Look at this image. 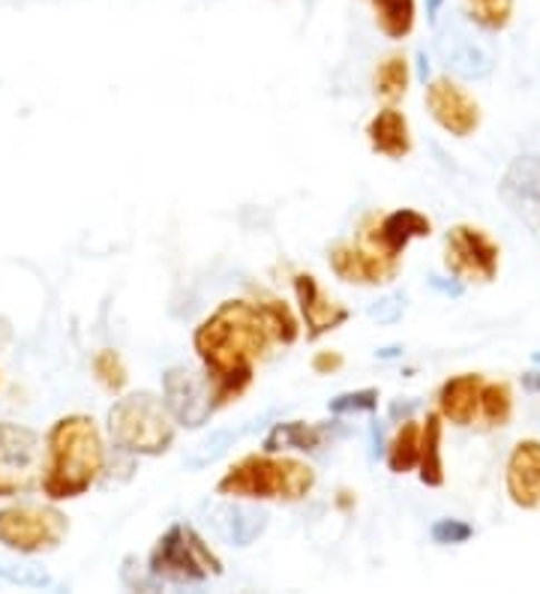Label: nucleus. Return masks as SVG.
<instances>
[{
	"mask_svg": "<svg viewBox=\"0 0 540 594\" xmlns=\"http://www.w3.org/2000/svg\"><path fill=\"white\" fill-rule=\"evenodd\" d=\"M430 235L432 219L426 214L414 208H396L382 214V217L366 219L357 240H364L366 247H373L375 253H382L393 261H403V253L409 249V244L430 238Z\"/></svg>",
	"mask_w": 540,
	"mask_h": 594,
	"instance_id": "nucleus-12",
	"label": "nucleus"
},
{
	"mask_svg": "<svg viewBox=\"0 0 540 594\" xmlns=\"http://www.w3.org/2000/svg\"><path fill=\"white\" fill-rule=\"evenodd\" d=\"M364 136L370 150L379 154V157L391 159V162H403L414 150L412 123L396 106H384V109L375 111L373 118L366 120Z\"/></svg>",
	"mask_w": 540,
	"mask_h": 594,
	"instance_id": "nucleus-15",
	"label": "nucleus"
},
{
	"mask_svg": "<svg viewBox=\"0 0 540 594\" xmlns=\"http://www.w3.org/2000/svg\"><path fill=\"white\" fill-rule=\"evenodd\" d=\"M267 348L271 334L256 300L228 297L198 321L193 330V352L210 385L216 412L237 403L249 390L256 378V364L267 355Z\"/></svg>",
	"mask_w": 540,
	"mask_h": 594,
	"instance_id": "nucleus-1",
	"label": "nucleus"
},
{
	"mask_svg": "<svg viewBox=\"0 0 540 594\" xmlns=\"http://www.w3.org/2000/svg\"><path fill=\"white\" fill-rule=\"evenodd\" d=\"M534 360H538V364H540V352H538V355H534Z\"/></svg>",
	"mask_w": 540,
	"mask_h": 594,
	"instance_id": "nucleus-33",
	"label": "nucleus"
},
{
	"mask_svg": "<svg viewBox=\"0 0 540 594\" xmlns=\"http://www.w3.org/2000/svg\"><path fill=\"white\" fill-rule=\"evenodd\" d=\"M106 438L90 415L58 417L42 438L40 489L46 502H76L106 475Z\"/></svg>",
	"mask_w": 540,
	"mask_h": 594,
	"instance_id": "nucleus-2",
	"label": "nucleus"
},
{
	"mask_svg": "<svg viewBox=\"0 0 540 594\" xmlns=\"http://www.w3.org/2000/svg\"><path fill=\"white\" fill-rule=\"evenodd\" d=\"M430 537H432V544H439V546L469 544V541L474 537V525H469L465 519L444 516V519H439V523H432Z\"/></svg>",
	"mask_w": 540,
	"mask_h": 594,
	"instance_id": "nucleus-28",
	"label": "nucleus"
},
{
	"mask_svg": "<svg viewBox=\"0 0 540 594\" xmlns=\"http://www.w3.org/2000/svg\"><path fill=\"white\" fill-rule=\"evenodd\" d=\"M343 355L340 352H315L313 357V373L315 376H334L343 369Z\"/></svg>",
	"mask_w": 540,
	"mask_h": 594,
	"instance_id": "nucleus-30",
	"label": "nucleus"
},
{
	"mask_svg": "<svg viewBox=\"0 0 540 594\" xmlns=\"http://www.w3.org/2000/svg\"><path fill=\"white\" fill-rule=\"evenodd\" d=\"M327 445V426L313 424V420H279L271 426V433L262 442V451L267 454H315Z\"/></svg>",
	"mask_w": 540,
	"mask_h": 594,
	"instance_id": "nucleus-18",
	"label": "nucleus"
},
{
	"mask_svg": "<svg viewBox=\"0 0 540 594\" xmlns=\"http://www.w3.org/2000/svg\"><path fill=\"white\" fill-rule=\"evenodd\" d=\"M522 385L529 387V390H540V373H529V376L522 378Z\"/></svg>",
	"mask_w": 540,
	"mask_h": 594,
	"instance_id": "nucleus-32",
	"label": "nucleus"
},
{
	"mask_svg": "<svg viewBox=\"0 0 540 594\" xmlns=\"http://www.w3.org/2000/svg\"><path fill=\"white\" fill-rule=\"evenodd\" d=\"M423 102H426V111L430 118L439 123V127L453 136V139H469L474 136L483 123L481 102L462 88L460 81H453L451 76H439L432 79L423 90Z\"/></svg>",
	"mask_w": 540,
	"mask_h": 594,
	"instance_id": "nucleus-9",
	"label": "nucleus"
},
{
	"mask_svg": "<svg viewBox=\"0 0 540 594\" xmlns=\"http://www.w3.org/2000/svg\"><path fill=\"white\" fill-rule=\"evenodd\" d=\"M90 369H94V378L106 387L108 394H124V390H127V364H124V357H120L115 348H99L94 360H90Z\"/></svg>",
	"mask_w": 540,
	"mask_h": 594,
	"instance_id": "nucleus-26",
	"label": "nucleus"
},
{
	"mask_svg": "<svg viewBox=\"0 0 540 594\" xmlns=\"http://www.w3.org/2000/svg\"><path fill=\"white\" fill-rule=\"evenodd\" d=\"M465 19L487 33H501L513 21V0H460Z\"/></svg>",
	"mask_w": 540,
	"mask_h": 594,
	"instance_id": "nucleus-25",
	"label": "nucleus"
},
{
	"mask_svg": "<svg viewBox=\"0 0 540 594\" xmlns=\"http://www.w3.org/2000/svg\"><path fill=\"white\" fill-rule=\"evenodd\" d=\"M327 265L340 283L348 286H364V288H379L391 286L393 279L400 277L403 261H393V258L375 253L373 247H366L364 240H340L327 253Z\"/></svg>",
	"mask_w": 540,
	"mask_h": 594,
	"instance_id": "nucleus-10",
	"label": "nucleus"
},
{
	"mask_svg": "<svg viewBox=\"0 0 540 594\" xmlns=\"http://www.w3.org/2000/svg\"><path fill=\"white\" fill-rule=\"evenodd\" d=\"M409 85H412V63H409V58L403 51L384 55L373 72L375 97L382 99L384 106H396L409 93Z\"/></svg>",
	"mask_w": 540,
	"mask_h": 594,
	"instance_id": "nucleus-21",
	"label": "nucleus"
},
{
	"mask_svg": "<svg viewBox=\"0 0 540 594\" xmlns=\"http://www.w3.org/2000/svg\"><path fill=\"white\" fill-rule=\"evenodd\" d=\"M418 456H421V420L405 417L387 442L384 463L391 468V475H412L418 468Z\"/></svg>",
	"mask_w": 540,
	"mask_h": 594,
	"instance_id": "nucleus-22",
	"label": "nucleus"
},
{
	"mask_svg": "<svg viewBox=\"0 0 540 594\" xmlns=\"http://www.w3.org/2000/svg\"><path fill=\"white\" fill-rule=\"evenodd\" d=\"M0 576L3 580H10V583L19 585H30V588H40V585H51V580L42 571L30 565H16V562H7V558H0Z\"/></svg>",
	"mask_w": 540,
	"mask_h": 594,
	"instance_id": "nucleus-29",
	"label": "nucleus"
},
{
	"mask_svg": "<svg viewBox=\"0 0 540 594\" xmlns=\"http://www.w3.org/2000/svg\"><path fill=\"white\" fill-rule=\"evenodd\" d=\"M69 537V516L55 502L49 505L0 507V546L16 555H49Z\"/></svg>",
	"mask_w": 540,
	"mask_h": 594,
	"instance_id": "nucleus-6",
	"label": "nucleus"
},
{
	"mask_svg": "<svg viewBox=\"0 0 540 594\" xmlns=\"http://www.w3.org/2000/svg\"><path fill=\"white\" fill-rule=\"evenodd\" d=\"M442 7H444V0H426V16H430V21L439 19Z\"/></svg>",
	"mask_w": 540,
	"mask_h": 594,
	"instance_id": "nucleus-31",
	"label": "nucleus"
},
{
	"mask_svg": "<svg viewBox=\"0 0 540 594\" xmlns=\"http://www.w3.org/2000/svg\"><path fill=\"white\" fill-rule=\"evenodd\" d=\"M42 438L16 420H0V498H19L40 486Z\"/></svg>",
	"mask_w": 540,
	"mask_h": 594,
	"instance_id": "nucleus-8",
	"label": "nucleus"
},
{
	"mask_svg": "<svg viewBox=\"0 0 540 594\" xmlns=\"http://www.w3.org/2000/svg\"><path fill=\"white\" fill-rule=\"evenodd\" d=\"M108 436L120 454L163 456L177 438L175 417L168 415L163 396L150 390H132L115 399L108 408Z\"/></svg>",
	"mask_w": 540,
	"mask_h": 594,
	"instance_id": "nucleus-4",
	"label": "nucleus"
},
{
	"mask_svg": "<svg viewBox=\"0 0 540 594\" xmlns=\"http://www.w3.org/2000/svg\"><path fill=\"white\" fill-rule=\"evenodd\" d=\"M379 387H361V390H345V394L334 396L327 403V412L336 417H352V415H373L379 408Z\"/></svg>",
	"mask_w": 540,
	"mask_h": 594,
	"instance_id": "nucleus-27",
	"label": "nucleus"
},
{
	"mask_svg": "<svg viewBox=\"0 0 540 594\" xmlns=\"http://www.w3.org/2000/svg\"><path fill=\"white\" fill-rule=\"evenodd\" d=\"M513 387L508 382H487L483 378L481 387V408H478V417H483V424L490 429H499V426H508L513 417Z\"/></svg>",
	"mask_w": 540,
	"mask_h": 594,
	"instance_id": "nucleus-24",
	"label": "nucleus"
},
{
	"mask_svg": "<svg viewBox=\"0 0 540 594\" xmlns=\"http://www.w3.org/2000/svg\"><path fill=\"white\" fill-rule=\"evenodd\" d=\"M292 288H295L297 316H301V325H304L310 343H318L327 334H334V330H340L352 318V309L327 295L313 274H306V270L295 274L292 277Z\"/></svg>",
	"mask_w": 540,
	"mask_h": 594,
	"instance_id": "nucleus-13",
	"label": "nucleus"
},
{
	"mask_svg": "<svg viewBox=\"0 0 540 594\" xmlns=\"http://www.w3.org/2000/svg\"><path fill=\"white\" fill-rule=\"evenodd\" d=\"M442 261L444 270L462 286H490L499 277L501 247L487 228L460 222L444 235Z\"/></svg>",
	"mask_w": 540,
	"mask_h": 594,
	"instance_id": "nucleus-7",
	"label": "nucleus"
},
{
	"mask_svg": "<svg viewBox=\"0 0 540 594\" xmlns=\"http://www.w3.org/2000/svg\"><path fill=\"white\" fill-rule=\"evenodd\" d=\"M375 24L391 42H403L412 37L418 21V0H370Z\"/></svg>",
	"mask_w": 540,
	"mask_h": 594,
	"instance_id": "nucleus-23",
	"label": "nucleus"
},
{
	"mask_svg": "<svg viewBox=\"0 0 540 594\" xmlns=\"http://www.w3.org/2000/svg\"><path fill=\"white\" fill-rule=\"evenodd\" d=\"M444 417L439 412H426L421 420V456H418V477L423 486L439 489L444 486Z\"/></svg>",
	"mask_w": 540,
	"mask_h": 594,
	"instance_id": "nucleus-19",
	"label": "nucleus"
},
{
	"mask_svg": "<svg viewBox=\"0 0 540 594\" xmlns=\"http://www.w3.org/2000/svg\"><path fill=\"white\" fill-rule=\"evenodd\" d=\"M163 403L184 429H202L216 415L205 373L189 367H171L163 376Z\"/></svg>",
	"mask_w": 540,
	"mask_h": 594,
	"instance_id": "nucleus-11",
	"label": "nucleus"
},
{
	"mask_svg": "<svg viewBox=\"0 0 540 594\" xmlns=\"http://www.w3.org/2000/svg\"><path fill=\"white\" fill-rule=\"evenodd\" d=\"M508 208L534 226V214H540V162L534 157H520L513 162L499 187Z\"/></svg>",
	"mask_w": 540,
	"mask_h": 594,
	"instance_id": "nucleus-17",
	"label": "nucleus"
},
{
	"mask_svg": "<svg viewBox=\"0 0 540 594\" xmlns=\"http://www.w3.org/2000/svg\"><path fill=\"white\" fill-rule=\"evenodd\" d=\"M223 571V558L189 523L168 525L148 555V574L166 585H202Z\"/></svg>",
	"mask_w": 540,
	"mask_h": 594,
	"instance_id": "nucleus-5",
	"label": "nucleus"
},
{
	"mask_svg": "<svg viewBox=\"0 0 540 594\" xmlns=\"http://www.w3.org/2000/svg\"><path fill=\"white\" fill-rule=\"evenodd\" d=\"M504 493L520 511H540V442H517L504 466Z\"/></svg>",
	"mask_w": 540,
	"mask_h": 594,
	"instance_id": "nucleus-14",
	"label": "nucleus"
},
{
	"mask_svg": "<svg viewBox=\"0 0 540 594\" xmlns=\"http://www.w3.org/2000/svg\"><path fill=\"white\" fill-rule=\"evenodd\" d=\"M315 486H318V475L306 459L258 451L240 456L223 472V477L216 481V495L228 502L297 505L315 493Z\"/></svg>",
	"mask_w": 540,
	"mask_h": 594,
	"instance_id": "nucleus-3",
	"label": "nucleus"
},
{
	"mask_svg": "<svg viewBox=\"0 0 540 594\" xmlns=\"http://www.w3.org/2000/svg\"><path fill=\"white\" fill-rule=\"evenodd\" d=\"M481 373H460L442 382L435 394V412L444 417V424L453 426H472L478 420L481 408Z\"/></svg>",
	"mask_w": 540,
	"mask_h": 594,
	"instance_id": "nucleus-16",
	"label": "nucleus"
},
{
	"mask_svg": "<svg viewBox=\"0 0 540 594\" xmlns=\"http://www.w3.org/2000/svg\"><path fill=\"white\" fill-rule=\"evenodd\" d=\"M256 307L258 313H262L267 334H271V343H276V346H295L301 334H304V325H301L297 309L288 307L283 297L276 295L256 297Z\"/></svg>",
	"mask_w": 540,
	"mask_h": 594,
	"instance_id": "nucleus-20",
	"label": "nucleus"
}]
</instances>
